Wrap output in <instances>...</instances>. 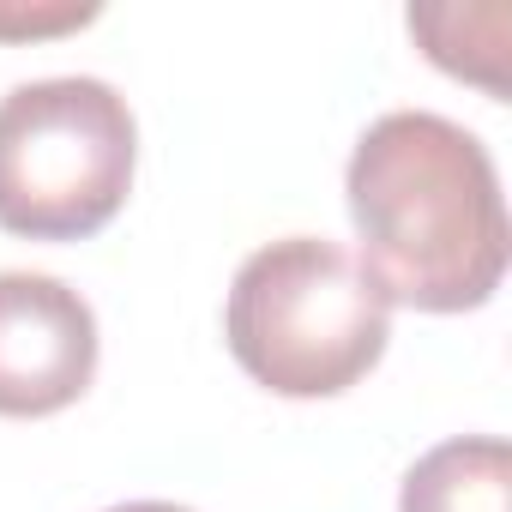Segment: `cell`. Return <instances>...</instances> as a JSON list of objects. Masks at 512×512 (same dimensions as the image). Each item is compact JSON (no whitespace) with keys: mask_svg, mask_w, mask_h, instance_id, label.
I'll return each instance as SVG.
<instances>
[{"mask_svg":"<svg viewBox=\"0 0 512 512\" xmlns=\"http://www.w3.org/2000/svg\"><path fill=\"white\" fill-rule=\"evenodd\" d=\"M350 223L362 235V272L386 302L416 314L482 308L506 278V199L488 145L434 115H380L344 169Z\"/></svg>","mask_w":512,"mask_h":512,"instance_id":"obj_1","label":"cell"},{"mask_svg":"<svg viewBox=\"0 0 512 512\" xmlns=\"http://www.w3.org/2000/svg\"><path fill=\"white\" fill-rule=\"evenodd\" d=\"M223 338L266 392L338 398L386 356L392 302L338 241L284 235L241 260Z\"/></svg>","mask_w":512,"mask_h":512,"instance_id":"obj_2","label":"cell"},{"mask_svg":"<svg viewBox=\"0 0 512 512\" xmlns=\"http://www.w3.org/2000/svg\"><path fill=\"white\" fill-rule=\"evenodd\" d=\"M139 127L103 79H31L0 97V229L31 241L97 235L133 193Z\"/></svg>","mask_w":512,"mask_h":512,"instance_id":"obj_3","label":"cell"},{"mask_svg":"<svg viewBox=\"0 0 512 512\" xmlns=\"http://www.w3.org/2000/svg\"><path fill=\"white\" fill-rule=\"evenodd\" d=\"M97 374V314L49 272H0V416H55Z\"/></svg>","mask_w":512,"mask_h":512,"instance_id":"obj_4","label":"cell"},{"mask_svg":"<svg viewBox=\"0 0 512 512\" xmlns=\"http://www.w3.org/2000/svg\"><path fill=\"white\" fill-rule=\"evenodd\" d=\"M398 512H512V452L494 434H458L422 452L398 488Z\"/></svg>","mask_w":512,"mask_h":512,"instance_id":"obj_5","label":"cell"},{"mask_svg":"<svg viewBox=\"0 0 512 512\" xmlns=\"http://www.w3.org/2000/svg\"><path fill=\"white\" fill-rule=\"evenodd\" d=\"M500 19H506V7H410V37L452 79H470V85L506 97V37L476 43V31H488Z\"/></svg>","mask_w":512,"mask_h":512,"instance_id":"obj_6","label":"cell"},{"mask_svg":"<svg viewBox=\"0 0 512 512\" xmlns=\"http://www.w3.org/2000/svg\"><path fill=\"white\" fill-rule=\"evenodd\" d=\"M97 19V7H49V13H25V7H0V37H55V31H79V25H91Z\"/></svg>","mask_w":512,"mask_h":512,"instance_id":"obj_7","label":"cell"},{"mask_svg":"<svg viewBox=\"0 0 512 512\" xmlns=\"http://www.w3.org/2000/svg\"><path fill=\"white\" fill-rule=\"evenodd\" d=\"M103 512H187L175 500H121V506H103Z\"/></svg>","mask_w":512,"mask_h":512,"instance_id":"obj_8","label":"cell"}]
</instances>
